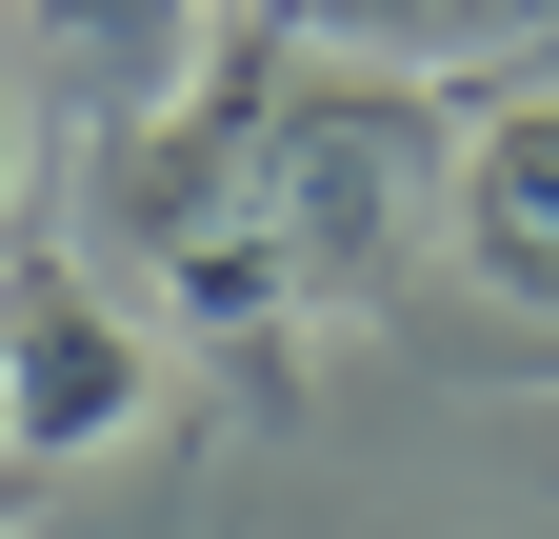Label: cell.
<instances>
[{
    "mask_svg": "<svg viewBox=\"0 0 559 539\" xmlns=\"http://www.w3.org/2000/svg\"><path fill=\"white\" fill-rule=\"evenodd\" d=\"M260 100H280V60H221V81L140 100L120 160H100V220L160 260V300L221 320V340H260V320L300 300V260H280V220H260Z\"/></svg>",
    "mask_w": 559,
    "mask_h": 539,
    "instance_id": "obj_1",
    "label": "cell"
},
{
    "mask_svg": "<svg viewBox=\"0 0 559 539\" xmlns=\"http://www.w3.org/2000/svg\"><path fill=\"white\" fill-rule=\"evenodd\" d=\"M260 220L300 280H360L380 220H400V100L380 81H280L260 100Z\"/></svg>",
    "mask_w": 559,
    "mask_h": 539,
    "instance_id": "obj_2",
    "label": "cell"
},
{
    "mask_svg": "<svg viewBox=\"0 0 559 539\" xmlns=\"http://www.w3.org/2000/svg\"><path fill=\"white\" fill-rule=\"evenodd\" d=\"M120 420H140V320L60 260H21L0 280V459H100Z\"/></svg>",
    "mask_w": 559,
    "mask_h": 539,
    "instance_id": "obj_3",
    "label": "cell"
},
{
    "mask_svg": "<svg viewBox=\"0 0 559 539\" xmlns=\"http://www.w3.org/2000/svg\"><path fill=\"white\" fill-rule=\"evenodd\" d=\"M460 240H479L500 300H559V81L500 100V120L460 141Z\"/></svg>",
    "mask_w": 559,
    "mask_h": 539,
    "instance_id": "obj_4",
    "label": "cell"
},
{
    "mask_svg": "<svg viewBox=\"0 0 559 539\" xmlns=\"http://www.w3.org/2000/svg\"><path fill=\"white\" fill-rule=\"evenodd\" d=\"M559 0H260V40H300V60H360V81H440V60H500L539 40Z\"/></svg>",
    "mask_w": 559,
    "mask_h": 539,
    "instance_id": "obj_5",
    "label": "cell"
},
{
    "mask_svg": "<svg viewBox=\"0 0 559 539\" xmlns=\"http://www.w3.org/2000/svg\"><path fill=\"white\" fill-rule=\"evenodd\" d=\"M40 21H100V40H180L200 0H40Z\"/></svg>",
    "mask_w": 559,
    "mask_h": 539,
    "instance_id": "obj_6",
    "label": "cell"
},
{
    "mask_svg": "<svg viewBox=\"0 0 559 539\" xmlns=\"http://www.w3.org/2000/svg\"><path fill=\"white\" fill-rule=\"evenodd\" d=\"M0 200H21V81H0Z\"/></svg>",
    "mask_w": 559,
    "mask_h": 539,
    "instance_id": "obj_7",
    "label": "cell"
},
{
    "mask_svg": "<svg viewBox=\"0 0 559 539\" xmlns=\"http://www.w3.org/2000/svg\"><path fill=\"white\" fill-rule=\"evenodd\" d=\"M21 480H40V459H0V539H21Z\"/></svg>",
    "mask_w": 559,
    "mask_h": 539,
    "instance_id": "obj_8",
    "label": "cell"
}]
</instances>
